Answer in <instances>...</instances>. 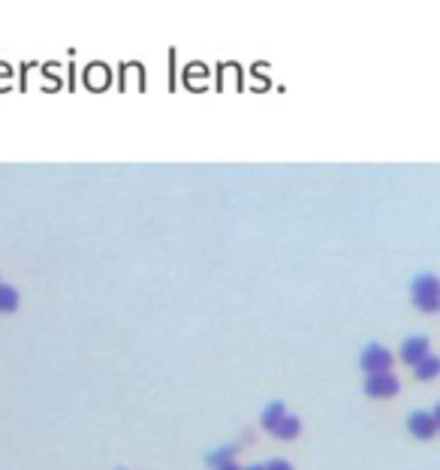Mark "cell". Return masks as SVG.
I'll use <instances>...</instances> for the list:
<instances>
[{
    "mask_svg": "<svg viewBox=\"0 0 440 470\" xmlns=\"http://www.w3.org/2000/svg\"><path fill=\"white\" fill-rule=\"evenodd\" d=\"M266 470H296V467L286 461V459H272V461L266 464Z\"/></svg>",
    "mask_w": 440,
    "mask_h": 470,
    "instance_id": "8fae6325",
    "label": "cell"
},
{
    "mask_svg": "<svg viewBox=\"0 0 440 470\" xmlns=\"http://www.w3.org/2000/svg\"><path fill=\"white\" fill-rule=\"evenodd\" d=\"M410 299L422 314L440 311V277L431 272H419L410 281Z\"/></svg>",
    "mask_w": 440,
    "mask_h": 470,
    "instance_id": "6da1fadb",
    "label": "cell"
},
{
    "mask_svg": "<svg viewBox=\"0 0 440 470\" xmlns=\"http://www.w3.org/2000/svg\"><path fill=\"white\" fill-rule=\"evenodd\" d=\"M431 353V344H429V338L425 335H410V338H404L401 341V347H398V359L401 362H407L410 368L417 365L422 356H429Z\"/></svg>",
    "mask_w": 440,
    "mask_h": 470,
    "instance_id": "277c9868",
    "label": "cell"
},
{
    "mask_svg": "<svg viewBox=\"0 0 440 470\" xmlns=\"http://www.w3.org/2000/svg\"><path fill=\"white\" fill-rule=\"evenodd\" d=\"M18 304H21L18 289L9 287V284H0V311H4V314H12V311H18Z\"/></svg>",
    "mask_w": 440,
    "mask_h": 470,
    "instance_id": "9c48e42d",
    "label": "cell"
},
{
    "mask_svg": "<svg viewBox=\"0 0 440 470\" xmlns=\"http://www.w3.org/2000/svg\"><path fill=\"white\" fill-rule=\"evenodd\" d=\"M299 434H301V419L293 416V413H286L281 419V425L272 431V437H278V440H296Z\"/></svg>",
    "mask_w": 440,
    "mask_h": 470,
    "instance_id": "52a82bcc",
    "label": "cell"
},
{
    "mask_svg": "<svg viewBox=\"0 0 440 470\" xmlns=\"http://www.w3.org/2000/svg\"><path fill=\"white\" fill-rule=\"evenodd\" d=\"M284 416H286V404H284V401H272V404H266V410H262L259 425L266 428V431H274V428L281 425Z\"/></svg>",
    "mask_w": 440,
    "mask_h": 470,
    "instance_id": "8992f818",
    "label": "cell"
},
{
    "mask_svg": "<svg viewBox=\"0 0 440 470\" xmlns=\"http://www.w3.org/2000/svg\"><path fill=\"white\" fill-rule=\"evenodd\" d=\"M413 374H417V380H431L440 374V356L429 353V356H422V359L413 365Z\"/></svg>",
    "mask_w": 440,
    "mask_h": 470,
    "instance_id": "ba28073f",
    "label": "cell"
},
{
    "mask_svg": "<svg viewBox=\"0 0 440 470\" xmlns=\"http://www.w3.org/2000/svg\"><path fill=\"white\" fill-rule=\"evenodd\" d=\"M431 416H434V422H437V434H440V401L434 404V410H431Z\"/></svg>",
    "mask_w": 440,
    "mask_h": 470,
    "instance_id": "7c38bea8",
    "label": "cell"
},
{
    "mask_svg": "<svg viewBox=\"0 0 440 470\" xmlns=\"http://www.w3.org/2000/svg\"><path fill=\"white\" fill-rule=\"evenodd\" d=\"M245 470H266V464H247Z\"/></svg>",
    "mask_w": 440,
    "mask_h": 470,
    "instance_id": "5bb4252c",
    "label": "cell"
},
{
    "mask_svg": "<svg viewBox=\"0 0 440 470\" xmlns=\"http://www.w3.org/2000/svg\"><path fill=\"white\" fill-rule=\"evenodd\" d=\"M218 470H242V467H238V464H235V461H226V464H220V467H218Z\"/></svg>",
    "mask_w": 440,
    "mask_h": 470,
    "instance_id": "4fadbf2b",
    "label": "cell"
},
{
    "mask_svg": "<svg viewBox=\"0 0 440 470\" xmlns=\"http://www.w3.org/2000/svg\"><path fill=\"white\" fill-rule=\"evenodd\" d=\"M398 389H401V380L392 371L365 374V395L368 398H392V395H398Z\"/></svg>",
    "mask_w": 440,
    "mask_h": 470,
    "instance_id": "3957f363",
    "label": "cell"
},
{
    "mask_svg": "<svg viewBox=\"0 0 440 470\" xmlns=\"http://www.w3.org/2000/svg\"><path fill=\"white\" fill-rule=\"evenodd\" d=\"M238 452V447L235 443H230V447H220V449H211L208 455H205V464L211 467V470H218L220 464H226V461H232V455Z\"/></svg>",
    "mask_w": 440,
    "mask_h": 470,
    "instance_id": "30bf717a",
    "label": "cell"
},
{
    "mask_svg": "<svg viewBox=\"0 0 440 470\" xmlns=\"http://www.w3.org/2000/svg\"><path fill=\"white\" fill-rule=\"evenodd\" d=\"M121 470H124V467H121Z\"/></svg>",
    "mask_w": 440,
    "mask_h": 470,
    "instance_id": "9a60e30c",
    "label": "cell"
},
{
    "mask_svg": "<svg viewBox=\"0 0 440 470\" xmlns=\"http://www.w3.org/2000/svg\"><path fill=\"white\" fill-rule=\"evenodd\" d=\"M407 431L417 440H431L437 434V422H434L431 410H413L407 416Z\"/></svg>",
    "mask_w": 440,
    "mask_h": 470,
    "instance_id": "5b68a950",
    "label": "cell"
},
{
    "mask_svg": "<svg viewBox=\"0 0 440 470\" xmlns=\"http://www.w3.org/2000/svg\"><path fill=\"white\" fill-rule=\"evenodd\" d=\"M359 365L365 374H383V371H392V353H389L383 344H365L359 356Z\"/></svg>",
    "mask_w": 440,
    "mask_h": 470,
    "instance_id": "7a4b0ae2",
    "label": "cell"
}]
</instances>
